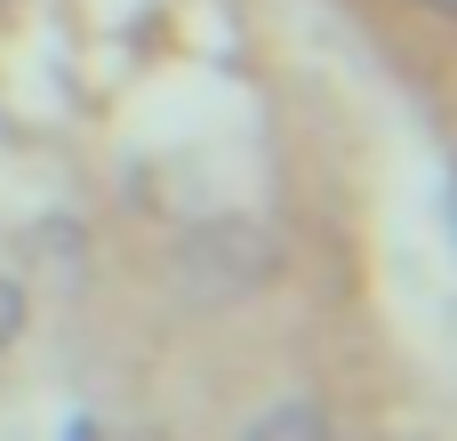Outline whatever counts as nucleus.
Instances as JSON below:
<instances>
[{
	"label": "nucleus",
	"instance_id": "obj_4",
	"mask_svg": "<svg viewBox=\"0 0 457 441\" xmlns=\"http://www.w3.org/2000/svg\"><path fill=\"white\" fill-rule=\"evenodd\" d=\"M64 441H96V426H88V418H80V426H72V434H64Z\"/></svg>",
	"mask_w": 457,
	"mask_h": 441
},
{
	"label": "nucleus",
	"instance_id": "obj_3",
	"mask_svg": "<svg viewBox=\"0 0 457 441\" xmlns=\"http://www.w3.org/2000/svg\"><path fill=\"white\" fill-rule=\"evenodd\" d=\"M16 329H24V289H16V281L0 273V354L16 345Z\"/></svg>",
	"mask_w": 457,
	"mask_h": 441
},
{
	"label": "nucleus",
	"instance_id": "obj_2",
	"mask_svg": "<svg viewBox=\"0 0 457 441\" xmlns=\"http://www.w3.org/2000/svg\"><path fill=\"white\" fill-rule=\"evenodd\" d=\"M241 441H329V418H321V402H273Z\"/></svg>",
	"mask_w": 457,
	"mask_h": 441
},
{
	"label": "nucleus",
	"instance_id": "obj_1",
	"mask_svg": "<svg viewBox=\"0 0 457 441\" xmlns=\"http://www.w3.org/2000/svg\"><path fill=\"white\" fill-rule=\"evenodd\" d=\"M281 273V233L265 217H209L177 241V297L185 305H241Z\"/></svg>",
	"mask_w": 457,
	"mask_h": 441
}]
</instances>
